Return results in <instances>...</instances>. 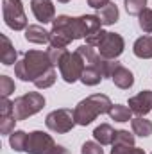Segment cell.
Listing matches in <instances>:
<instances>
[{
  "mask_svg": "<svg viewBox=\"0 0 152 154\" xmlns=\"http://www.w3.org/2000/svg\"><path fill=\"white\" fill-rule=\"evenodd\" d=\"M52 63L48 59L47 52L41 50H27L23 54V57L14 65V74L22 81H31L34 82L38 77L47 74L48 70H52Z\"/></svg>",
  "mask_w": 152,
  "mask_h": 154,
  "instance_id": "6da1fadb",
  "label": "cell"
},
{
  "mask_svg": "<svg viewBox=\"0 0 152 154\" xmlns=\"http://www.w3.org/2000/svg\"><path fill=\"white\" fill-rule=\"evenodd\" d=\"M113 108V102L108 95L104 93H95L86 97L84 100H81L74 109L77 125H90L99 115L109 113V109Z\"/></svg>",
  "mask_w": 152,
  "mask_h": 154,
  "instance_id": "7a4b0ae2",
  "label": "cell"
},
{
  "mask_svg": "<svg viewBox=\"0 0 152 154\" xmlns=\"http://www.w3.org/2000/svg\"><path fill=\"white\" fill-rule=\"evenodd\" d=\"M13 106H14V109H13L14 118L16 120H25V118L36 115V113H39L43 109L45 97L41 93H38V91H29L25 95L16 97L14 102H13Z\"/></svg>",
  "mask_w": 152,
  "mask_h": 154,
  "instance_id": "3957f363",
  "label": "cell"
},
{
  "mask_svg": "<svg viewBox=\"0 0 152 154\" xmlns=\"http://www.w3.org/2000/svg\"><path fill=\"white\" fill-rule=\"evenodd\" d=\"M2 13H4V22L9 29L13 31L27 29V16L22 0H2Z\"/></svg>",
  "mask_w": 152,
  "mask_h": 154,
  "instance_id": "277c9868",
  "label": "cell"
},
{
  "mask_svg": "<svg viewBox=\"0 0 152 154\" xmlns=\"http://www.w3.org/2000/svg\"><path fill=\"white\" fill-rule=\"evenodd\" d=\"M86 65L84 59L77 54V52H66V56L63 57V61L59 63V72L65 82L74 84L75 81H81L82 72H84Z\"/></svg>",
  "mask_w": 152,
  "mask_h": 154,
  "instance_id": "5b68a950",
  "label": "cell"
},
{
  "mask_svg": "<svg viewBox=\"0 0 152 154\" xmlns=\"http://www.w3.org/2000/svg\"><path fill=\"white\" fill-rule=\"evenodd\" d=\"M45 124H47V127L50 131L59 133V134L72 131L77 125L74 111L72 109H66V108H61V109H56V111L48 113L47 118H45Z\"/></svg>",
  "mask_w": 152,
  "mask_h": 154,
  "instance_id": "8992f818",
  "label": "cell"
},
{
  "mask_svg": "<svg viewBox=\"0 0 152 154\" xmlns=\"http://www.w3.org/2000/svg\"><path fill=\"white\" fill-rule=\"evenodd\" d=\"M56 142L50 134L43 133V131H32L27 136V145H25V152L27 154H48L54 149Z\"/></svg>",
  "mask_w": 152,
  "mask_h": 154,
  "instance_id": "52a82bcc",
  "label": "cell"
},
{
  "mask_svg": "<svg viewBox=\"0 0 152 154\" xmlns=\"http://www.w3.org/2000/svg\"><path fill=\"white\" fill-rule=\"evenodd\" d=\"M97 48H99V54L102 57H106V59H116L123 52L125 41H123V38L120 34H116V32H108L106 38L102 39V43Z\"/></svg>",
  "mask_w": 152,
  "mask_h": 154,
  "instance_id": "ba28073f",
  "label": "cell"
},
{
  "mask_svg": "<svg viewBox=\"0 0 152 154\" xmlns=\"http://www.w3.org/2000/svg\"><path fill=\"white\" fill-rule=\"evenodd\" d=\"M129 108L132 113L138 116H145L147 113L152 111V91L150 90H143L138 95L129 99Z\"/></svg>",
  "mask_w": 152,
  "mask_h": 154,
  "instance_id": "9c48e42d",
  "label": "cell"
},
{
  "mask_svg": "<svg viewBox=\"0 0 152 154\" xmlns=\"http://www.w3.org/2000/svg\"><path fill=\"white\" fill-rule=\"evenodd\" d=\"M31 9H32L36 20L41 23H48V22L56 20V9H54L52 0H32Z\"/></svg>",
  "mask_w": 152,
  "mask_h": 154,
  "instance_id": "30bf717a",
  "label": "cell"
},
{
  "mask_svg": "<svg viewBox=\"0 0 152 154\" xmlns=\"http://www.w3.org/2000/svg\"><path fill=\"white\" fill-rule=\"evenodd\" d=\"M0 41H2V47H0V61L2 65L5 66H11V65H16V57H18V52L16 48L13 47L11 39L7 38L5 34H0Z\"/></svg>",
  "mask_w": 152,
  "mask_h": 154,
  "instance_id": "8fae6325",
  "label": "cell"
},
{
  "mask_svg": "<svg viewBox=\"0 0 152 154\" xmlns=\"http://www.w3.org/2000/svg\"><path fill=\"white\" fill-rule=\"evenodd\" d=\"M111 81L114 82V86H118L120 90H129V88L134 84V75H132V72H131L129 68H125V66L120 65V66L114 70Z\"/></svg>",
  "mask_w": 152,
  "mask_h": 154,
  "instance_id": "7c38bea8",
  "label": "cell"
},
{
  "mask_svg": "<svg viewBox=\"0 0 152 154\" xmlns=\"http://www.w3.org/2000/svg\"><path fill=\"white\" fill-rule=\"evenodd\" d=\"M25 39L29 43H36V45L50 43V32L45 31L41 25H29L25 29Z\"/></svg>",
  "mask_w": 152,
  "mask_h": 154,
  "instance_id": "4fadbf2b",
  "label": "cell"
},
{
  "mask_svg": "<svg viewBox=\"0 0 152 154\" xmlns=\"http://www.w3.org/2000/svg\"><path fill=\"white\" fill-rule=\"evenodd\" d=\"M132 52L140 59H150L152 57V36H141L134 41Z\"/></svg>",
  "mask_w": 152,
  "mask_h": 154,
  "instance_id": "5bb4252c",
  "label": "cell"
},
{
  "mask_svg": "<svg viewBox=\"0 0 152 154\" xmlns=\"http://www.w3.org/2000/svg\"><path fill=\"white\" fill-rule=\"evenodd\" d=\"M114 131L109 124H100L99 127H95L93 131V138L104 147V145H113V140H114Z\"/></svg>",
  "mask_w": 152,
  "mask_h": 154,
  "instance_id": "9a60e30c",
  "label": "cell"
},
{
  "mask_svg": "<svg viewBox=\"0 0 152 154\" xmlns=\"http://www.w3.org/2000/svg\"><path fill=\"white\" fill-rule=\"evenodd\" d=\"M99 20L102 22V25H113L118 22V16H120V13H118V7H116V4L113 2H109L108 5H104L102 9H99Z\"/></svg>",
  "mask_w": 152,
  "mask_h": 154,
  "instance_id": "2e32d148",
  "label": "cell"
},
{
  "mask_svg": "<svg viewBox=\"0 0 152 154\" xmlns=\"http://www.w3.org/2000/svg\"><path fill=\"white\" fill-rule=\"evenodd\" d=\"M131 127H132V133L141 136V138H147L152 134V122L147 120L145 116H136L131 120Z\"/></svg>",
  "mask_w": 152,
  "mask_h": 154,
  "instance_id": "e0dca14e",
  "label": "cell"
},
{
  "mask_svg": "<svg viewBox=\"0 0 152 154\" xmlns=\"http://www.w3.org/2000/svg\"><path fill=\"white\" fill-rule=\"evenodd\" d=\"M108 115L111 116V120H114V122H129V120H132L131 108H127L123 104H113V108L109 109Z\"/></svg>",
  "mask_w": 152,
  "mask_h": 154,
  "instance_id": "ac0fdd59",
  "label": "cell"
},
{
  "mask_svg": "<svg viewBox=\"0 0 152 154\" xmlns=\"http://www.w3.org/2000/svg\"><path fill=\"white\" fill-rule=\"evenodd\" d=\"M102 79H104V77H102V74H100L99 68H95V66H86L84 72H82V77H81V82L86 84V86H97Z\"/></svg>",
  "mask_w": 152,
  "mask_h": 154,
  "instance_id": "d6986e66",
  "label": "cell"
},
{
  "mask_svg": "<svg viewBox=\"0 0 152 154\" xmlns=\"http://www.w3.org/2000/svg\"><path fill=\"white\" fill-rule=\"evenodd\" d=\"M27 133L25 131H13L9 136V145L13 147V151L16 152H25V145H27Z\"/></svg>",
  "mask_w": 152,
  "mask_h": 154,
  "instance_id": "ffe728a7",
  "label": "cell"
},
{
  "mask_svg": "<svg viewBox=\"0 0 152 154\" xmlns=\"http://www.w3.org/2000/svg\"><path fill=\"white\" fill-rule=\"evenodd\" d=\"M138 25L143 32H152V9H143L140 14H138Z\"/></svg>",
  "mask_w": 152,
  "mask_h": 154,
  "instance_id": "44dd1931",
  "label": "cell"
},
{
  "mask_svg": "<svg viewBox=\"0 0 152 154\" xmlns=\"http://www.w3.org/2000/svg\"><path fill=\"white\" fill-rule=\"evenodd\" d=\"M56 79H57V74H56V70L52 68V70H48L47 74H43L41 77H38V79L34 81V86H36V88H39V90L50 88V86L56 82Z\"/></svg>",
  "mask_w": 152,
  "mask_h": 154,
  "instance_id": "7402d4cb",
  "label": "cell"
},
{
  "mask_svg": "<svg viewBox=\"0 0 152 154\" xmlns=\"http://www.w3.org/2000/svg\"><path fill=\"white\" fill-rule=\"evenodd\" d=\"M123 5H125V11L132 16H138L145 5H147V0H123Z\"/></svg>",
  "mask_w": 152,
  "mask_h": 154,
  "instance_id": "603a6c76",
  "label": "cell"
},
{
  "mask_svg": "<svg viewBox=\"0 0 152 154\" xmlns=\"http://www.w3.org/2000/svg\"><path fill=\"white\" fill-rule=\"evenodd\" d=\"M66 48H57V47H50L48 50H47V54H48V59H50V63H52V66H59V63L63 61V57L66 56Z\"/></svg>",
  "mask_w": 152,
  "mask_h": 154,
  "instance_id": "cb8c5ba5",
  "label": "cell"
},
{
  "mask_svg": "<svg viewBox=\"0 0 152 154\" xmlns=\"http://www.w3.org/2000/svg\"><path fill=\"white\" fill-rule=\"evenodd\" d=\"M113 143H122V145H134V136L129 133V131H125V129H120V131H116L114 133V140Z\"/></svg>",
  "mask_w": 152,
  "mask_h": 154,
  "instance_id": "d4e9b609",
  "label": "cell"
},
{
  "mask_svg": "<svg viewBox=\"0 0 152 154\" xmlns=\"http://www.w3.org/2000/svg\"><path fill=\"white\" fill-rule=\"evenodd\" d=\"M11 93H14V81L7 75H0V95L9 97Z\"/></svg>",
  "mask_w": 152,
  "mask_h": 154,
  "instance_id": "484cf974",
  "label": "cell"
},
{
  "mask_svg": "<svg viewBox=\"0 0 152 154\" xmlns=\"http://www.w3.org/2000/svg\"><path fill=\"white\" fill-rule=\"evenodd\" d=\"M18 120L14 118V115L11 116H0V133L2 134H11L14 131V124Z\"/></svg>",
  "mask_w": 152,
  "mask_h": 154,
  "instance_id": "4316f807",
  "label": "cell"
},
{
  "mask_svg": "<svg viewBox=\"0 0 152 154\" xmlns=\"http://www.w3.org/2000/svg\"><path fill=\"white\" fill-rule=\"evenodd\" d=\"M81 154H104V149L99 142H84L81 147Z\"/></svg>",
  "mask_w": 152,
  "mask_h": 154,
  "instance_id": "83f0119b",
  "label": "cell"
},
{
  "mask_svg": "<svg viewBox=\"0 0 152 154\" xmlns=\"http://www.w3.org/2000/svg\"><path fill=\"white\" fill-rule=\"evenodd\" d=\"M106 31H97V32H93V34H90V36H86V45H91V47H99L100 43H102V39L106 38Z\"/></svg>",
  "mask_w": 152,
  "mask_h": 154,
  "instance_id": "f1b7e54d",
  "label": "cell"
},
{
  "mask_svg": "<svg viewBox=\"0 0 152 154\" xmlns=\"http://www.w3.org/2000/svg\"><path fill=\"white\" fill-rule=\"evenodd\" d=\"M13 109H14L13 102L7 97H2L0 99V116H11L13 115Z\"/></svg>",
  "mask_w": 152,
  "mask_h": 154,
  "instance_id": "f546056e",
  "label": "cell"
},
{
  "mask_svg": "<svg viewBox=\"0 0 152 154\" xmlns=\"http://www.w3.org/2000/svg\"><path fill=\"white\" fill-rule=\"evenodd\" d=\"M108 4H109V0H88V5L93 7V9H102Z\"/></svg>",
  "mask_w": 152,
  "mask_h": 154,
  "instance_id": "4dcf8cb0",
  "label": "cell"
},
{
  "mask_svg": "<svg viewBox=\"0 0 152 154\" xmlns=\"http://www.w3.org/2000/svg\"><path fill=\"white\" fill-rule=\"evenodd\" d=\"M48 154H70V152H68V149H65L63 145H54V149Z\"/></svg>",
  "mask_w": 152,
  "mask_h": 154,
  "instance_id": "1f68e13d",
  "label": "cell"
},
{
  "mask_svg": "<svg viewBox=\"0 0 152 154\" xmlns=\"http://www.w3.org/2000/svg\"><path fill=\"white\" fill-rule=\"evenodd\" d=\"M127 154H145V151H143V149H140V147H131Z\"/></svg>",
  "mask_w": 152,
  "mask_h": 154,
  "instance_id": "d6a6232c",
  "label": "cell"
},
{
  "mask_svg": "<svg viewBox=\"0 0 152 154\" xmlns=\"http://www.w3.org/2000/svg\"><path fill=\"white\" fill-rule=\"evenodd\" d=\"M57 2H61V4H68L70 0H57Z\"/></svg>",
  "mask_w": 152,
  "mask_h": 154,
  "instance_id": "836d02e7",
  "label": "cell"
}]
</instances>
